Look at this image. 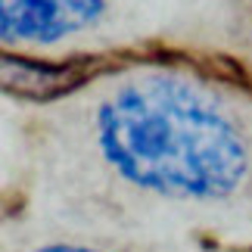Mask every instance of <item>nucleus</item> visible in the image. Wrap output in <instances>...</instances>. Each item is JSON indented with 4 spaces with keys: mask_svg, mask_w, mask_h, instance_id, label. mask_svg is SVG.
<instances>
[{
    "mask_svg": "<svg viewBox=\"0 0 252 252\" xmlns=\"http://www.w3.org/2000/svg\"><path fill=\"white\" fill-rule=\"evenodd\" d=\"M94 137L125 184L171 202H227L252 174L234 112L174 72H140L112 87L96 106Z\"/></svg>",
    "mask_w": 252,
    "mask_h": 252,
    "instance_id": "obj_1",
    "label": "nucleus"
},
{
    "mask_svg": "<svg viewBox=\"0 0 252 252\" xmlns=\"http://www.w3.org/2000/svg\"><path fill=\"white\" fill-rule=\"evenodd\" d=\"M106 0H0V41L53 47L91 28Z\"/></svg>",
    "mask_w": 252,
    "mask_h": 252,
    "instance_id": "obj_2",
    "label": "nucleus"
},
{
    "mask_svg": "<svg viewBox=\"0 0 252 252\" xmlns=\"http://www.w3.org/2000/svg\"><path fill=\"white\" fill-rule=\"evenodd\" d=\"M81 75L65 65H44V63H28L19 56H3L0 60V87L34 100H50L78 84Z\"/></svg>",
    "mask_w": 252,
    "mask_h": 252,
    "instance_id": "obj_3",
    "label": "nucleus"
},
{
    "mask_svg": "<svg viewBox=\"0 0 252 252\" xmlns=\"http://www.w3.org/2000/svg\"><path fill=\"white\" fill-rule=\"evenodd\" d=\"M34 252H103V249H94V246H81V243H47Z\"/></svg>",
    "mask_w": 252,
    "mask_h": 252,
    "instance_id": "obj_4",
    "label": "nucleus"
}]
</instances>
